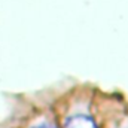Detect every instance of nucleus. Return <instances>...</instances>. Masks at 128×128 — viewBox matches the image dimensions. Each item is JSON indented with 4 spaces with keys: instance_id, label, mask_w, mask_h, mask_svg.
I'll return each instance as SVG.
<instances>
[{
    "instance_id": "nucleus-3",
    "label": "nucleus",
    "mask_w": 128,
    "mask_h": 128,
    "mask_svg": "<svg viewBox=\"0 0 128 128\" xmlns=\"http://www.w3.org/2000/svg\"><path fill=\"white\" fill-rule=\"evenodd\" d=\"M121 128H124V127H121Z\"/></svg>"
},
{
    "instance_id": "nucleus-2",
    "label": "nucleus",
    "mask_w": 128,
    "mask_h": 128,
    "mask_svg": "<svg viewBox=\"0 0 128 128\" xmlns=\"http://www.w3.org/2000/svg\"><path fill=\"white\" fill-rule=\"evenodd\" d=\"M32 128H57L54 124H49V122H42V124H37Z\"/></svg>"
},
{
    "instance_id": "nucleus-1",
    "label": "nucleus",
    "mask_w": 128,
    "mask_h": 128,
    "mask_svg": "<svg viewBox=\"0 0 128 128\" xmlns=\"http://www.w3.org/2000/svg\"><path fill=\"white\" fill-rule=\"evenodd\" d=\"M64 128H97V124L92 121L91 116L78 113V115H72L66 119Z\"/></svg>"
}]
</instances>
